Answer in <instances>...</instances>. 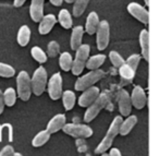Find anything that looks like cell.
Returning a JSON list of instances; mask_svg holds the SVG:
<instances>
[{
	"label": "cell",
	"mask_w": 159,
	"mask_h": 156,
	"mask_svg": "<svg viewBox=\"0 0 159 156\" xmlns=\"http://www.w3.org/2000/svg\"><path fill=\"white\" fill-rule=\"evenodd\" d=\"M66 2H68V3H72V2H74L75 0H64Z\"/></svg>",
	"instance_id": "40"
},
{
	"label": "cell",
	"mask_w": 159,
	"mask_h": 156,
	"mask_svg": "<svg viewBox=\"0 0 159 156\" xmlns=\"http://www.w3.org/2000/svg\"><path fill=\"white\" fill-rule=\"evenodd\" d=\"M109 103H110V97H109V95L107 93H102V94L98 95V97L94 101V103H92L87 107V110L85 111V122H89V121L94 120L97 117V115L102 111V109H104Z\"/></svg>",
	"instance_id": "2"
},
{
	"label": "cell",
	"mask_w": 159,
	"mask_h": 156,
	"mask_svg": "<svg viewBox=\"0 0 159 156\" xmlns=\"http://www.w3.org/2000/svg\"><path fill=\"white\" fill-rule=\"evenodd\" d=\"M50 139V133L47 132V130H43V131L38 132L35 136H34L33 141H32V144L34 147H40L44 144H46L47 142Z\"/></svg>",
	"instance_id": "23"
},
{
	"label": "cell",
	"mask_w": 159,
	"mask_h": 156,
	"mask_svg": "<svg viewBox=\"0 0 159 156\" xmlns=\"http://www.w3.org/2000/svg\"><path fill=\"white\" fill-rule=\"evenodd\" d=\"M5 109V103H3V95H2V91L0 90V115L3 112Z\"/></svg>",
	"instance_id": "36"
},
{
	"label": "cell",
	"mask_w": 159,
	"mask_h": 156,
	"mask_svg": "<svg viewBox=\"0 0 159 156\" xmlns=\"http://www.w3.org/2000/svg\"><path fill=\"white\" fill-rule=\"evenodd\" d=\"M137 123V117L136 116H129L128 118L124 121L121 122V125H120V130H119V134L121 135H126L131 132V130L133 129L135 125Z\"/></svg>",
	"instance_id": "20"
},
{
	"label": "cell",
	"mask_w": 159,
	"mask_h": 156,
	"mask_svg": "<svg viewBox=\"0 0 159 156\" xmlns=\"http://www.w3.org/2000/svg\"><path fill=\"white\" fill-rule=\"evenodd\" d=\"M13 156H22V154H20V153H16V152H14Z\"/></svg>",
	"instance_id": "42"
},
{
	"label": "cell",
	"mask_w": 159,
	"mask_h": 156,
	"mask_svg": "<svg viewBox=\"0 0 159 156\" xmlns=\"http://www.w3.org/2000/svg\"><path fill=\"white\" fill-rule=\"evenodd\" d=\"M131 98V104L134 106L136 109H142L146 106L147 103V96H146L144 90L141 86L136 85L133 88L132 95L130 96Z\"/></svg>",
	"instance_id": "12"
},
{
	"label": "cell",
	"mask_w": 159,
	"mask_h": 156,
	"mask_svg": "<svg viewBox=\"0 0 159 156\" xmlns=\"http://www.w3.org/2000/svg\"><path fill=\"white\" fill-rule=\"evenodd\" d=\"M89 51H91V47L89 45H81L79 48L76 49V55H75V59L72 62V73L74 75H79L82 73V71L84 70L86 61L89 59Z\"/></svg>",
	"instance_id": "3"
},
{
	"label": "cell",
	"mask_w": 159,
	"mask_h": 156,
	"mask_svg": "<svg viewBox=\"0 0 159 156\" xmlns=\"http://www.w3.org/2000/svg\"><path fill=\"white\" fill-rule=\"evenodd\" d=\"M105 60H106V56L105 55H95L89 58V59H87L85 67H86L87 69H89L91 71L97 70V69L104 64Z\"/></svg>",
	"instance_id": "22"
},
{
	"label": "cell",
	"mask_w": 159,
	"mask_h": 156,
	"mask_svg": "<svg viewBox=\"0 0 159 156\" xmlns=\"http://www.w3.org/2000/svg\"><path fill=\"white\" fill-rule=\"evenodd\" d=\"M105 75V72L102 70H92L89 73L84 74L83 77L79 78L75 82V90L76 91H85L86 88L93 86L96 82H98L100 79H102Z\"/></svg>",
	"instance_id": "4"
},
{
	"label": "cell",
	"mask_w": 159,
	"mask_h": 156,
	"mask_svg": "<svg viewBox=\"0 0 159 156\" xmlns=\"http://www.w3.org/2000/svg\"><path fill=\"white\" fill-rule=\"evenodd\" d=\"M57 23V19L53 14H47L46 17H43V19L39 21V27L38 31L42 35H46L52 30L53 25Z\"/></svg>",
	"instance_id": "16"
},
{
	"label": "cell",
	"mask_w": 159,
	"mask_h": 156,
	"mask_svg": "<svg viewBox=\"0 0 159 156\" xmlns=\"http://www.w3.org/2000/svg\"><path fill=\"white\" fill-rule=\"evenodd\" d=\"M51 3H52L53 6H61L62 5V0H49Z\"/></svg>",
	"instance_id": "39"
},
{
	"label": "cell",
	"mask_w": 159,
	"mask_h": 156,
	"mask_svg": "<svg viewBox=\"0 0 159 156\" xmlns=\"http://www.w3.org/2000/svg\"><path fill=\"white\" fill-rule=\"evenodd\" d=\"M62 96V104H63L66 110H71L74 107L75 104V94L72 91H66L63 92Z\"/></svg>",
	"instance_id": "25"
},
{
	"label": "cell",
	"mask_w": 159,
	"mask_h": 156,
	"mask_svg": "<svg viewBox=\"0 0 159 156\" xmlns=\"http://www.w3.org/2000/svg\"><path fill=\"white\" fill-rule=\"evenodd\" d=\"M59 51H60V47H59V44L55 40L50 42L48 44V47H47V54H48L49 57L51 58H55L59 55Z\"/></svg>",
	"instance_id": "33"
},
{
	"label": "cell",
	"mask_w": 159,
	"mask_h": 156,
	"mask_svg": "<svg viewBox=\"0 0 159 156\" xmlns=\"http://www.w3.org/2000/svg\"><path fill=\"white\" fill-rule=\"evenodd\" d=\"M97 38H96V42H97V48L99 50H104L107 48L109 44V38H110V30H109V23L106 20L99 22L97 27Z\"/></svg>",
	"instance_id": "8"
},
{
	"label": "cell",
	"mask_w": 159,
	"mask_h": 156,
	"mask_svg": "<svg viewBox=\"0 0 159 156\" xmlns=\"http://www.w3.org/2000/svg\"><path fill=\"white\" fill-rule=\"evenodd\" d=\"M59 23L61 24L62 27L64 29H71L73 25V21H72V17H71L70 12L66 9H62L59 12Z\"/></svg>",
	"instance_id": "24"
},
{
	"label": "cell",
	"mask_w": 159,
	"mask_h": 156,
	"mask_svg": "<svg viewBox=\"0 0 159 156\" xmlns=\"http://www.w3.org/2000/svg\"><path fill=\"white\" fill-rule=\"evenodd\" d=\"M119 73H120V77L123 80H126V81H131L135 77V70L131 68L129 64H126L125 62L119 68Z\"/></svg>",
	"instance_id": "26"
},
{
	"label": "cell",
	"mask_w": 159,
	"mask_h": 156,
	"mask_svg": "<svg viewBox=\"0 0 159 156\" xmlns=\"http://www.w3.org/2000/svg\"><path fill=\"white\" fill-rule=\"evenodd\" d=\"M98 24H99V18L96 12H91L86 19V23H85V30H86L87 34L93 35L97 31Z\"/></svg>",
	"instance_id": "19"
},
{
	"label": "cell",
	"mask_w": 159,
	"mask_h": 156,
	"mask_svg": "<svg viewBox=\"0 0 159 156\" xmlns=\"http://www.w3.org/2000/svg\"><path fill=\"white\" fill-rule=\"evenodd\" d=\"M108 156H122V155H121V152H120L119 149L113 147V149H110V153L108 154Z\"/></svg>",
	"instance_id": "37"
},
{
	"label": "cell",
	"mask_w": 159,
	"mask_h": 156,
	"mask_svg": "<svg viewBox=\"0 0 159 156\" xmlns=\"http://www.w3.org/2000/svg\"><path fill=\"white\" fill-rule=\"evenodd\" d=\"M122 121H123V119H122L121 116H117L113 119V121L111 122V125H110V127H109L105 138L102 139V141L98 144V146L96 147V149H95L96 154H102L108 149H110L111 145H112L113 140H115L116 136L119 134L120 125H121Z\"/></svg>",
	"instance_id": "1"
},
{
	"label": "cell",
	"mask_w": 159,
	"mask_h": 156,
	"mask_svg": "<svg viewBox=\"0 0 159 156\" xmlns=\"http://www.w3.org/2000/svg\"><path fill=\"white\" fill-rule=\"evenodd\" d=\"M139 45L142 49V56L148 61L149 60V34L147 30H142L139 33Z\"/></svg>",
	"instance_id": "17"
},
{
	"label": "cell",
	"mask_w": 159,
	"mask_h": 156,
	"mask_svg": "<svg viewBox=\"0 0 159 156\" xmlns=\"http://www.w3.org/2000/svg\"><path fill=\"white\" fill-rule=\"evenodd\" d=\"M139 60H141V56H139V55H136V54H134V55L130 56V57L128 58V60L125 61V64H129V66H130L132 69L136 70L137 66H139Z\"/></svg>",
	"instance_id": "34"
},
{
	"label": "cell",
	"mask_w": 159,
	"mask_h": 156,
	"mask_svg": "<svg viewBox=\"0 0 159 156\" xmlns=\"http://www.w3.org/2000/svg\"><path fill=\"white\" fill-rule=\"evenodd\" d=\"M102 156H108V154H107L106 152H105V153H102Z\"/></svg>",
	"instance_id": "43"
},
{
	"label": "cell",
	"mask_w": 159,
	"mask_h": 156,
	"mask_svg": "<svg viewBox=\"0 0 159 156\" xmlns=\"http://www.w3.org/2000/svg\"><path fill=\"white\" fill-rule=\"evenodd\" d=\"M66 118L63 114H59V115H56L55 117L50 119V121L48 122L47 125V132L48 133H56L58 132L59 130H61L62 128L64 127L66 125Z\"/></svg>",
	"instance_id": "15"
},
{
	"label": "cell",
	"mask_w": 159,
	"mask_h": 156,
	"mask_svg": "<svg viewBox=\"0 0 159 156\" xmlns=\"http://www.w3.org/2000/svg\"><path fill=\"white\" fill-rule=\"evenodd\" d=\"M16 86H18V94L22 101L26 102L31 97L32 86L31 79L26 71H21L16 78Z\"/></svg>",
	"instance_id": "6"
},
{
	"label": "cell",
	"mask_w": 159,
	"mask_h": 156,
	"mask_svg": "<svg viewBox=\"0 0 159 156\" xmlns=\"http://www.w3.org/2000/svg\"><path fill=\"white\" fill-rule=\"evenodd\" d=\"M64 133L69 134L71 136L74 138H89L93 135V130L91 127L86 125H76V123H68L64 125V127L62 128Z\"/></svg>",
	"instance_id": "7"
},
{
	"label": "cell",
	"mask_w": 159,
	"mask_h": 156,
	"mask_svg": "<svg viewBox=\"0 0 159 156\" xmlns=\"http://www.w3.org/2000/svg\"><path fill=\"white\" fill-rule=\"evenodd\" d=\"M31 53H32V56H33L34 59H35L37 62H39V64H44V62L47 61L46 54H45V51L43 50L40 47L34 46L33 48L31 49Z\"/></svg>",
	"instance_id": "30"
},
{
	"label": "cell",
	"mask_w": 159,
	"mask_h": 156,
	"mask_svg": "<svg viewBox=\"0 0 159 156\" xmlns=\"http://www.w3.org/2000/svg\"><path fill=\"white\" fill-rule=\"evenodd\" d=\"M72 56L70 55L69 53H63L60 55L59 58V64L60 68L62 69L63 71H70L71 68H72Z\"/></svg>",
	"instance_id": "27"
},
{
	"label": "cell",
	"mask_w": 159,
	"mask_h": 156,
	"mask_svg": "<svg viewBox=\"0 0 159 156\" xmlns=\"http://www.w3.org/2000/svg\"><path fill=\"white\" fill-rule=\"evenodd\" d=\"M3 95V103L5 105L12 107V106L16 104V91L12 87H9L5 91V93H2Z\"/></svg>",
	"instance_id": "28"
},
{
	"label": "cell",
	"mask_w": 159,
	"mask_h": 156,
	"mask_svg": "<svg viewBox=\"0 0 159 156\" xmlns=\"http://www.w3.org/2000/svg\"><path fill=\"white\" fill-rule=\"evenodd\" d=\"M25 1H26V0H14V6H16V8H20L24 5Z\"/></svg>",
	"instance_id": "38"
},
{
	"label": "cell",
	"mask_w": 159,
	"mask_h": 156,
	"mask_svg": "<svg viewBox=\"0 0 159 156\" xmlns=\"http://www.w3.org/2000/svg\"><path fill=\"white\" fill-rule=\"evenodd\" d=\"M47 84V71L44 67H39L34 72L33 78L31 79L32 92L36 96H40L44 93Z\"/></svg>",
	"instance_id": "5"
},
{
	"label": "cell",
	"mask_w": 159,
	"mask_h": 156,
	"mask_svg": "<svg viewBox=\"0 0 159 156\" xmlns=\"http://www.w3.org/2000/svg\"><path fill=\"white\" fill-rule=\"evenodd\" d=\"M144 1H145V5L148 7V6H149V0H144Z\"/></svg>",
	"instance_id": "41"
},
{
	"label": "cell",
	"mask_w": 159,
	"mask_h": 156,
	"mask_svg": "<svg viewBox=\"0 0 159 156\" xmlns=\"http://www.w3.org/2000/svg\"><path fill=\"white\" fill-rule=\"evenodd\" d=\"M48 94L51 99L57 101L62 95V78L59 72L50 78L48 83Z\"/></svg>",
	"instance_id": "9"
},
{
	"label": "cell",
	"mask_w": 159,
	"mask_h": 156,
	"mask_svg": "<svg viewBox=\"0 0 159 156\" xmlns=\"http://www.w3.org/2000/svg\"><path fill=\"white\" fill-rule=\"evenodd\" d=\"M83 34H84V29L82 26H75L72 30V34H71V48H72V50H76L82 45Z\"/></svg>",
	"instance_id": "18"
},
{
	"label": "cell",
	"mask_w": 159,
	"mask_h": 156,
	"mask_svg": "<svg viewBox=\"0 0 159 156\" xmlns=\"http://www.w3.org/2000/svg\"><path fill=\"white\" fill-rule=\"evenodd\" d=\"M31 40V30L27 25H22L18 32V44L24 47Z\"/></svg>",
	"instance_id": "21"
},
{
	"label": "cell",
	"mask_w": 159,
	"mask_h": 156,
	"mask_svg": "<svg viewBox=\"0 0 159 156\" xmlns=\"http://www.w3.org/2000/svg\"><path fill=\"white\" fill-rule=\"evenodd\" d=\"M44 1L45 0H32L30 16L34 22H39L44 17Z\"/></svg>",
	"instance_id": "14"
},
{
	"label": "cell",
	"mask_w": 159,
	"mask_h": 156,
	"mask_svg": "<svg viewBox=\"0 0 159 156\" xmlns=\"http://www.w3.org/2000/svg\"><path fill=\"white\" fill-rule=\"evenodd\" d=\"M109 59H110L111 64H112L116 68H120V67L124 64V59L122 58V56L115 50L110 51V54H109Z\"/></svg>",
	"instance_id": "32"
},
{
	"label": "cell",
	"mask_w": 159,
	"mask_h": 156,
	"mask_svg": "<svg viewBox=\"0 0 159 156\" xmlns=\"http://www.w3.org/2000/svg\"><path fill=\"white\" fill-rule=\"evenodd\" d=\"M99 94V88L96 87V86H91V87L86 88L83 92V94L80 96L79 105L81 107H89L92 103H94V101L97 98Z\"/></svg>",
	"instance_id": "11"
},
{
	"label": "cell",
	"mask_w": 159,
	"mask_h": 156,
	"mask_svg": "<svg viewBox=\"0 0 159 156\" xmlns=\"http://www.w3.org/2000/svg\"><path fill=\"white\" fill-rule=\"evenodd\" d=\"M16 70L13 69V67L9 66L7 64H2L0 62V77L2 78H11L14 75Z\"/></svg>",
	"instance_id": "31"
},
{
	"label": "cell",
	"mask_w": 159,
	"mask_h": 156,
	"mask_svg": "<svg viewBox=\"0 0 159 156\" xmlns=\"http://www.w3.org/2000/svg\"><path fill=\"white\" fill-rule=\"evenodd\" d=\"M119 110L122 116H129L132 109V104H131V98L129 93L125 90H122L119 94Z\"/></svg>",
	"instance_id": "13"
},
{
	"label": "cell",
	"mask_w": 159,
	"mask_h": 156,
	"mask_svg": "<svg viewBox=\"0 0 159 156\" xmlns=\"http://www.w3.org/2000/svg\"><path fill=\"white\" fill-rule=\"evenodd\" d=\"M128 11L130 12L131 16H133L135 19H137L139 21H141L144 24H148V21H149V13L148 11L143 8L141 5L136 2H131L128 6Z\"/></svg>",
	"instance_id": "10"
},
{
	"label": "cell",
	"mask_w": 159,
	"mask_h": 156,
	"mask_svg": "<svg viewBox=\"0 0 159 156\" xmlns=\"http://www.w3.org/2000/svg\"><path fill=\"white\" fill-rule=\"evenodd\" d=\"M14 149L11 145H6L1 151H0V156H13Z\"/></svg>",
	"instance_id": "35"
},
{
	"label": "cell",
	"mask_w": 159,
	"mask_h": 156,
	"mask_svg": "<svg viewBox=\"0 0 159 156\" xmlns=\"http://www.w3.org/2000/svg\"><path fill=\"white\" fill-rule=\"evenodd\" d=\"M89 0H75L74 7H73V16L74 17H81L84 13Z\"/></svg>",
	"instance_id": "29"
}]
</instances>
